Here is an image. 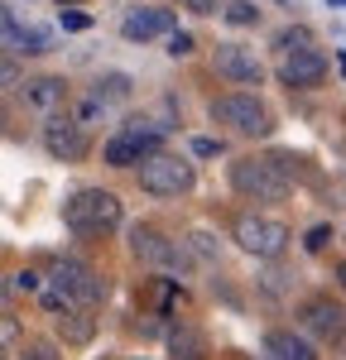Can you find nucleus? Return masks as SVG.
I'll use <instances>...</instances> for the list:
<instances>
[{"label":"nucleus","instance_id":"1","mask_svg":"<svg viewBox=\"0 0 346 360\" xmlns=\"http://www.w3.org/2000/svg\"><path fill=\"white\" fill-rule=\"evenodd\" d=\"M63 221L77 236H106L120 226V197L106 193V188H82L63 202Z\"/></svg>","mask_w":346,"mask_h":360},{"label":"nucleus","instance_id":"2","mask_svg":"<svg viewBox=\"0 0 346 360\" xmlns=\"http://www.w3.org/2000/svg\"><path fill=\"white\" fill-rule=\"evenodd\" d=\"M164 144V125L154 120H125V130H115L101 149V159L111 168H135V164H149Z\"/></svg>","mask_w":346,"mask_h":360},{"label":"nucleus","instance_id":"3","mask_svg":"<svg viewBox=\"0 0 346 360\" xmlns=\"http://www.w3.org/2000/svg\"><path fill=\"white\" fill-rule=\"evenodd\" d=\"M231 188L250 202H284L293 193V178L284 168H274L269 159H236L231 164Z\"/></svg>","mask_w":346,"mask_h":360},{"label":"nucleus","instance_id":"4","mask_svg":"<svg viewBox=\"0 0 346 360\" xmlns=\"http://www.w3.org/2000/svg\"><path fill=\"white\" fill-rule=\"evenodd\" d=\"M231 236H236V245L245 250V255H255V259H279L288 250V226L274 221V217H260V212H241L236 226H231Z\"/></svg>","mask_w":346,"mask_h":360},{"label":"nucleus","instance_id":"5","mask_svg":"<svg viewBox=\"0 0 346 360\" xmlns=\"http://www.w3.org/2000/svg\"><path fill=\"white\" fill-rule=\"evenodd\" d=\"M212 120H217V125H231L236 135H269V111H264V101L250 96V91L217 96V101H212Z\"/></svg>","mask_w":346,"mask_h":360},{"label":"nucleus","instance_id":"6","mask_svg":"<svg viewBox=\"0 0 346 360\" xmlns=\"http://www.w3.org/2000/svg\"><path fill=\"white\" fill-rule=\"evenodd\" d=\"M130 250H135V259L154 264V269H169V274L188 269V250L178 240H169L164 231H154V226H130Z\"/></svg>","mask_w":346,"mask_h":360},{"label":"nucleus","instance_id":"7","mask_svg":"<svg viewBox=\"0 0 346 360\" xmlns=\"http://www.w3.org/2000/svg\"><path fill=\"white\" fill-rule=\"evenodd\" d=\"M140 188L149 197H178L193 188V164L173 159V154H154L149 164H140Z\"/></svg>","mask_w":346,"mask_h":360},{"label":"nucleus","instance_id":"8","mask_svg":"<svg viewBox=\"0 0 346 360\" xmlns=\"http://www.w3.org/2000/svg\"><path fill=\"white\" fill-rule=\"evenodd\" d=\"M53 283L77 307H96L101 298H106V278L96 274L91 264H82V259H58L53 264Z\"/></svg>","mask_w":346,"mask_h":360},{"label":"nucleus","instance_id":"9","mask_svg":"<svg viewBox=\"0 0 346 360\" xmlns=\"http://www.w3.org/2000/svg\"><path fill=\"white\" fill-rule=\"evenodd\" d=\"M298 327L317 341H346V307L332 303V298H308V303L298 307Z\"/></svg>","mask_w":346,"mask_h":360},{"label":"nucleus","instance_id":"10","mask_svg":"<svg viewBox=\"0 0 346 360\" xmlns=\"http://www.w3.org/2000/svg\"><path fill=\"white\" fill-rule=\"evenodd\" d=\"M212 68L236 86H260L264 82V63L255 58V49H241V44H217V49H212Z\"/></svg>","mask_w":346,"mask_h":360},{"label":"nucleus","instance_id":"11","mask_svg":"<svg viewBox=\"0 0 346 360\" xmlns=\"http://www.w3.org/2000/svg\"><path fill=\"white\" fill-rule=\"evenodd\" d=\"M120 34L125 39H173L178 34V20H173V10H159V5H140V10H130L125 20H120Z\"/></svg>","mask_w":346,"mask_h":360},{"label":"nucleus","instance_id":"12","mask_svg":"<svg viewBox=\"0 0 346 360\" xmlns=\"http://www.w3.org/2000/svg\"><path fill=\"white\" fill-rule=\"evenodd\" d=\"M44 144H49V154L63 159V164H77V159H86V149H91L77 120H49L44 125Z\"/></svg>","mask_w":346,"mask_h":360},{"label":"nucleus","instance_id":"13","mask_svg":"<svg viewBox=\"0 0 346 360\" xmlns=\"http://www.w3.org/2000/svg\"><path fill=\"white\" fill-rule=\"evenodd\" d=\"M279 77H284V86H317L327 77V58H322V49L288 53L284 63H279Z\"/></svg>","mask_w":346,"mask_h":360},{"label":"nucleus","instance_id":"14","mask_svg":"<svg viewBox=\"0 0 346 360\" xmlns=\"http://www.w3.org/2000/svg\"><path fill=\"white\" fill-rule=\"evenodd\" d=\"M264 360H317V351L298 332H269L264 336Z\"/></svg>","mask_w":346,"mask_h":360},{"label":"nucleus","instance_id":"15","mask_svg":"<svg viewBox=\"0 0 346 360\" xmlns=\"http://www.w3.org/2000/svg\"><path fill=\"white\" fill-rule=\"evenodd\" d=\"M20 96H25L34 111H53L58 101L68 96V82H63V77H29V82L20 86Z\"/></svg>","mask_w":346,"mask_h":360},{"label":"nucleus","instance_id":"16","mask_svg":"<svg viewBox=\"0 0 346 360\" xmlns=\"http://www.w3.org/2000/svg\"><path fill=\"white\" fill-rule=\"evenodd\" d=\"M169 360H207V341L198 327H173L169 332Z\"/></svg>","mask_w":346,"mask_h":360},{"label":"nucleus","instance_id":"17","mask_svg":"<svg viewBox=\"0 0 346 360\" xmlns=\"http://www.w3.org/2000/svg\"><path fill=\"white\" fill-rule=\"evenodd\" d=\"M58 336H63L68 346H86V341L96 336V317H86V307H77V312L58 317Z\"/></svg>","mask_w":346,"mask_h":360},{"label":"nucleus","instance_id":"18","mask_svg":"<svg viewBox=\"0 0 346 360\" xmlns=\"http://www.w3.org/2000/svg\"><path fill=\"white\" fill-rule=\"evenodd\" d=\"M130 77L125 72H106V77H96V86H91V101H101V106H115V101H125L130 96Z\"/></svg>","mask_w":346,"mask_h":360},{"label":"nucleus","instance_id":"19","mask_svg":"<svg viewBox=\"0 0 346 360\" xmlns=\"http://www.w3.org/2000/svg\"><path fill=\"white\" fill-rule=\"evenodd\" d=\"M274 49L279 53H303V49H313V29H303V25H288V29H279V39H274Z\"/></svg>","mask_w":346,"mask_h":360},{"label":"nucleus","instance_id":"20","mask_svg":"<svg viewBox=\"0 0 346 360\" xmlns=\"http://www.w3.org/2000/svg\"><path fill=\"white\" fill-rule=\"evenodd\" d=\"M10 53H49V29L20 25V34H15V49H10Z\"/></svg>","mask_w":346,"mask_h":360},{"label":"nucleus","instance_id":"21","mask_svg":"<svg viewBox=\"0 0 346 360\" xmlns=\"http://www.w3.org/2000/svg\"><path fill=\"white\" fill-rule=\"evenodd\" d=\"M39 303H44V312H53V317H68V312H77V303H72V298H68L58 283H44Z\"/></svg>","mask_w":346,"mask_h":360},{"label":"nucleus","instance_id":"22","mask_svg":"<svg viewBox=\"0 0 346 360\" xmlns=\"http://www.w3.org/2000/svg\"><path fill=\"white\" fill-rule=\"evenodd\" d=\"M222 15H226V25H236V29L260 25V5H255V0H231V5L222 10Z\"/></svg>","mask_w":346,"mask_h":360},{"label":"nucleus","instance_id":"23","mask_svg":"<svg viewBox=\"0 0 346 360\" xmlns=\"http://www.w3.org/2000/svg\"><path fill=\"white\" fill-rule=\"evenodd\" d=\"M188 250H193L198 259H217V255H222V250H217V240H212L207 231H193V236H188Z\"/></svg>","mask_w":346,"mask_h":360},{"label":"nucleus","instance_id":"24","mask_svg":"<svg viewBox=\"0 0 346 360\" xmlns=\"http://www.w3.org/2000/svg\"><path fill=\"white\" fill-rule=\"evenodd\" d=\"M15 34H20V20L10 15V5H0V49H15Z\"/></svg>","mask_w":346,"mask_h":360},{"label":"nucleus","instance_id":"25","mask_svg":"<svg viewBox=\"0 0 346 360\" xmlns=\"http://www.w3.org/2000/svg\"><path fill=\"white\" fill-rule=\"evenodd\" d=\"M10 288H15V293H44V278L34 274V269H20V274L10 278Z\"/></svg>","mask_w":346,"mask_h":360},{"label":"nucleus","instance_id":"26","mask_svg":"<svg viewBox=\"0 0 346 360\" xmlns=\"http://www.w3.org/2000/svg\"><path fill=\"white\" fill-rule=\"evenodd\" d=\"M10 86H25L20 63H15V58H0V91H10Z\"/></svg>","mask_w":346,"mask_h":360},{"label":"nucleus","instance_id":"27","mask_svg":"<svg viewBox=\"0 0 346 360\" xmlns=\"http://www.w3.org/2000/svg\"><path fill=\"white\" fill-rule=\"evenodd\" d=\"M20 360H63V356H58V346H53V341H29Z\"/></svg>","mask_w":346,"mask_h":360},{"label":"nucleus","instance_id":"28","mask_svg":"<svg viewBox=\"0 0 346 360\" xmlns=\"http://www.w3.org/2000/svg\"><path fill=\"white\" fill-rule=\"evenodd\" d=\"M327 240H332V226H313V231H308V240H303V250L317 255V250H327Z\"/></svg>","mask_w":346,"mask_h":360},{"label":"nucleus","instance_id":"29","mask_svg":"<svg viewBox=\"0 0 346 360\" xmlns=\"http://www.w3.org/2000/svg\"><path fill=\"white\" fill-rule=\"evenodd\" d=\"M20 341V322L15 317H0V360H5V346H15Z\"/></svg>","mask_w":346,"mask_h":360},{"label":"nucleus","instance_id":"30","mask_svg":"<svg viewBox=\"0 0 346 360\" xmlns=\"http://www.w3.org/2000/svg\"><path fill=\"white\" fill-rule=\"evenodd\" d=\"M222 149H226V144H222V139H193V154H198V159H217V154H222Z\"/></svg>","mask_w":346,"mask_h":360},{"label":"nucleus","instance_id":"31","mask_svg":"<svg viewBox=\"0 0 346 360\" xmlns=\"http://www.w3.org/2000/svg\"><path fill=\"white\" fill-rule=\"evenodd\" d=\"M193 49H198V44H193V34H183V29H178V34L169 39V53H173V58H188Z\"/></svg>","mask_w":346,"mask_h":360},{"label":"nucleus","instance_id":"32","mask_svg":"<svg viewBox=\"0 0 346 360\" xmlns=\"http://www.w3.org/2000/svg\"><path fill=\"white\" fill-rule=\"evenodd\" d=\"M63 29L82 34V29H91V15H82V10H63Z\"/></svg>","mask_w":346,"mask_h":360},{"label":"nucleus","instance_id":"33","mask_svg":"<svg viewBox=\"0 0 346 360\" xmlns=\"http://www.w3.org/2000/svg\"><path fill=\"white\" fill-rule=\"evenodd\" d=\"M178 5H188L193 15H222L226 5H217V0H178Z\"/></svg>","mask_w":346,"mask_h":360},{"label":"nucleus","instance_id":"34","mask_svg":"<svg viewBox=\"0 0 346 360\" xmlns=\"http://www.w3.org/2000/svg\"><path fill=\"white\" fill-rule=\"evenodd\" d=\"M337 278H342V288H346V264H342V269H337Z\"/></svg>","mask_w":346,"mask_h":360},{"label":"nucleus","instance_id":"35","mask_svg":"<svg viewBox=\"0 0 346 360\" xmlns=\"http://www.w3.org/2000/svg\"><path fill=\"white\" fill-rule=\"evenodd\" d=\"M58 5H82V0H58Z\"/></svg>","mask_w":346,"mask_h":360},{"label":"nucleus","instance_id":"36","mask_svg":"<svg viewBox=\"0 0 346 360\" xmlns=\"http://www.w3.org/2000/svg\"><path fill=\"white\" fill-rule=\"evenodd\" d=\"M0 130H5V115H0Z\"/></svg>","mask_w":346,"mask_h":360},{"label":"nucleus","instance_id":"37","mask_svg":"<svg viewBox=\"0 0 346 360\" xmlns=\"http://www.w3.org/2000/svg\"><path fill=\"white\" fill-rule=\"evenodd\" d=\"M0 303H5V298H0ZM0 317H5V312H0Z\"/></svg>","mask_w":346,"mask_h":360},{"label":"nucleus","instance_id":"38","mask_svg":"<svg viewBox=\"0 0 346 360\" xmlns=\"http://www.w3.org/2000/svg\"><path fill=\"white\" fill-rule=\"evenodd\" d=\"M342 351H346V341H342Z\"/></svg>","mask_w":346,"mask_h":360}]
</instances>
